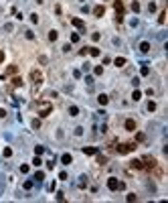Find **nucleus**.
<instances>
[{
    "label": "nucleus",
    "instance_id": "f257e3e1",
    "mask_svg": "<svg viewBox=\"0 0 168 203\" xmlns=\"http://www.w3.org/2000/svg\"><path fill=\"white\" fill-rule=\"evenodd\" d=\"M51 112H53V106H51L49 102H45V104L39 106V116H41V118H47Z\"/></svg>",
    "mask_w": 168,
    "mask_h": 203
},
{
    "label": "nucleus",
    "instance_id": "f03ea898",
    "mask_svg": "<svg viewBox=\"0 0 168 203\" xmlns=\"http://www.w3.org/2000/svg\"><path fill=\"white\" fill-rule=\"evenodd\" d=\"M107 189H110V191H117V189H119V181H117L115 177H110V179H107Z\"/></svg>",
    "mask_w": 168,
    "mask_h": 203
},
{
    "label": "nucleus",
    "instance_id": "7ed1b4c3",
    "mask_svg": "<svg viewBox=\"0 0 168 203\" xmlns=\"http://www.w3.org/2000/svg\"><path fill=\"white\" fill-rule=\"evenodd\" d=\"M30 79H32V83H37V86H41V83H43V75H41L39 71H34V69L30 71Z\"/></svg>",
    "mask_w": 168,
    "mask_h": 203
},
{
    "label": "nucleus",
    "instance_id": "20e7f679",
    "mask_svg": "<svg viewBox=\"0 0 168 203\" xmlns=\"http://www.w3.org/2000/svg\"><path fill=\"white\" fill-rule=\"evenodd\" d=\"M136 148V144H122V146H117V152L119 154H126V152H132Z\"/></svg>",
    "mask_w": 168,
    "mask_h": 203
},
{
    "label": "nucleus",
    "instance_id": "39448f33",
    "mask_svg": "<svg viewBox=\"0 0 168 203\" xmlns=\"http://www.w3.org/2000/svg\"><path fill=\"white\" fill-rule=\"evenodd\" d=\"M71 25H73V27H77V29H81V30L85 29V23L81 20V18H71Z\"/></svg>",
    "mask_w": 168,
    "mask_h": 203
},
{
    "label": "nucleus",
    "instance_id": "423d86ee",
    "mask_svg": "<svg viewBox=\"0 0 168 203\" xmlns=\"http://www.w3.org/2000/svg\"><path fill=\"white\" fill-rule=\"evenodd\" d=\"M113 6H115V10H117V14L122 16V14H124V4H122V0H115Z\"/></svg>",
    "mask_w": 168,
    "mask_h": 203
},
{
    "label": "nucleus",
    "instance_id": "0eeeda50",
    "mask_svg": "<svg viewBox=\"0 0 168 203\" xmlns=\"http://www.w3.org/2000/svg\"><path fill=\"white\" fill-rule=\"evenodd\" d=\"M61 163H63V165H71V163H73V156H71V154H67V152H65V154H63V156H61Z\"/></svg>",
    "mask_w": 168,
    "mask_h": 203
},
{
    "label": "nucleus",
    "instance_id": "6e6552de",
    "mask_svg": "<svg viewBox=\"0 0 168 203\" xmlns=\"http://www.w3.org/2000/svg\"><path fill=\"white\" fill-rule=\"evenodd\" d=\"M97 102H99V104H101V106H105V104H107V102H110V98H107V95H105V93H99V95H97Z\"/></svg>",
    "mask_w": 168,
    "mask_h": 203
},
{
    "label": "nucleus",
    "instance_id": "1a4fd4ad",
    "mask_svg": "<svg viewBox=\"0 0 168 203\" xmlns=\"http://www.w3.org/2000/svg\"><path fill=\"white\" fill-rule=\"evenodd\" d=\"M126 130L134 132V130H136V122H134V120H126Z\"/></svg>",
    "mask_w": 168,
    "mask_h": 203
},
{
    "label": "nucleus",
    "instance_id": "9d476101",
    "mask_svg": "<svg viewBox=\"0 0 168 203\" xmlns=\"http://www.w3.org/2000/svg\"><path fill=\"white\" fill-rule=\"evenodd\" d=\"M103 12H105L103 6H95V8H93V14H95V16H103Z\"/></svg>",
    "mask_w": 168,
    "mask_h": 203
},
{
    "label": "nucleus",
    "instance_id": "9b49d317",
    "mask_svg": "<svg viewBox=\"0 0 168 203\" xmlns=\"http://www.w3.org/2000/svg\"><path fill=\"white\" fill-rule=\"evenodd\" d=\"M140 51H142V53H148V51H150V43H148V41L140 43Z\"/></svg>",
    "mask_w": 168,
    "mask_h": 203
},
{
    "label": "nucleus",
    "instance_id": "f8f14e48",
    "mask_svg": "<svg viewBox=\"0 0 168 203\" xmlns=\"http://www.w3.org/2000/svg\"><path fill=\"white\" fill-rule=\"evenodd\" d=\"M113 63H115V67H124L126 65V57H115Z\"/></svg>",
    "mask_w": 168,
    "mask_h": 203
},
{
    "label": "nucleus",
    "instance_id": "ddd939ff",
    "mask_svg": "<svg viewBox=\"0 0 168 203\" xmlns=\"http://www.w3.org/2000/svg\"><path fill=\"white\" fill-rule=\"evenodd\" d=\"M83 152H85V154H89V156H93V154H97L99 150H97V148H87V146H85V148H83Z\"/></svg>",
    "mask_w": 168,
    "mask_h": 203
},
{
    "label": "nucleus",
    "instance_id": "4468645a",
    "mask_svg": "<svg viewBox=\"0 0 168 203\" xmlns=\"http://www.w3.org/2000/svg\"><path fill=\"white\" fill-rule=\"evenodd\" d=\"M32 179H34V181H37V183H41V181H43V179H45V173H41V171H37V173H34V177H32Z\"/></svg>",
    "mask_w": 168,
    "mask_h": 203
},
{
    "label": "nucleus",
    "instance_id": "2eb2a0df",
    "mask_svg": "<svg viewBox=\"0 0 168 203\" xmlns=\"http://www.w3.org/2000/svg\"><path fill=\"white\" fill-rule=\"evenodd\" d=\"M69 114L71 116H79V108L77 106H69Z\"/></svg>",
    "mask_w": 168,
    "mask_h": 203
},
{
    "label": "nucleus",
    "instance_id": "dca6fc26",
    "mask_svg": "<svg viewBox=\"0 0 168 203\" xmlns=\"http://www.w3.org/2000/svg\"><path fill=\"white\" fill-rule=\"evenodd\" d=\"M89 53H91V57H99V49L97 47H89Z\"/></svg>",
    "mask_w": 168,
    "mask_h": 203
},
{
    "label": "nucleus",
    "instance_id": "f3484780",
    "mask_svg": "<svg viewBox=\"0 0 168 203\" xmlns=\"http://www.w3.org/2000/svg\"><path fill=\"white\" fill-rule=\"evenodd\" d=\"M57 37H59V33H57V30H51V33H49V41H51V43L57 41Z\"/></svg>",
    "mask_w": 168,
    "mask_h": 203
},
{
    "label": "nucleus",
    "instance_id": "a211bd4d",
    "mask_svg": "<svg viewBox=\"0 0 168 203\" xmlns=\"http://www.w3.org/2000/svg\"><path fill=\"white\" fill-rule=\"evenodd\" d=\"M132 10H134V12H140V2H138V0L132 2Z\"/></svg>",
    "mask_w": 168,
    "mask_h": 203
},
{
    "label": "nucleus",
    "instance_id": "6ab92c4d",
    "mask_svg": "<svg viewBox=\"0 0 168 203\" xmlns=\"http://www.w3.org/2000/svg\"><path fill=\"white\" fill-rule=\"evenodd\" d=\"M146 108H148V112H154V110H156V102H152V100H150Z\"/></svg>",
    "mask_w": 168,
    "mask_h": 203
},
{
    "label": "nucleus",
    "instance_id": "aec40b11",
    "mask_svg": "<svg viewBox=\"0 0 168 203\" xmlns=\"http://www.w3.org/2000/svg\"><path fill=\"white\" fill-rule=\"evenodd\" d=\"M140 98H142V93L138 91V89H134V93H132V100H134V102H138Z\"/></svg>",
    "mask_w": 168,
    "mask_h": 203
},
{
    "label": "nucleus",
    "instance_id": "412c9836",
    "mask_svg": "<svg viewBox=\"0 0 168 203\" xmlns=\"http://www.w3.org/2000/svg\"><path fill=\"white\" fill-rule=\"evenodd\" d=\"M12 86H14V87H20V86H22V79H20V77H14V79H12Z\"/></svg>",
    "mask_w": 168,
    "mask_h": 203
},
{
    "label": "nucleus",
    "instance_id": "4be33fe9",
    "mask_svg": "<svg viewBox=\"0 0 168 203\" xmlns=\"http://www.w3.org/2000/svg\"><path fill=\"white\" fill-rule=\"evenodd\" d=\"M132 167H134V169H142L144 165H142V161H138V158H136V161H132Z\"/></svg>",
    "mask_w": 168,
    "mask_h": 203
},
{
    "label": "nucleus",
    "instance_id": "5701e85b",
    "mask_svg": "<svg viewBox=\"0 0 168 203\" xmlns=\"http://www.w3.org/2000/svg\"><path fill=\"white\" fill-rule=\"evenodd\" d=\"M45 152V146H34V154H43Z\"/></svg>",
    "mask_w": 168,
    "mask_h": 203
},
{
    "label": "nucleus",
    "instance_id": "b1692460",
    "mask_svg": "<svg viewBox=\"0 0 168 203\" xmlns=\"http://www.w3.org/2000/svg\"><path fill=\"white\" fill-rule=\"evenodd\" d=\"M2 154H4V156H6V158H8V156H12V148H8V146H6V148H4V152H2Z\"/></svg>",
    "mask_w": 168,
    "mask_h": 203
},
{
    "label": "nucleus",
    "instance_id": "393cba45",
    "mask_svg": "<svg viewBox=\"0 0 168 203\" xmlns=\"http://www.w3.org/2000/svg\"><path fill=\"white\" fill-rule=\"evenodd\" d=\"M32 165H34V167H41V165H43V161H41V158H39V154H37V156H34V161H32Z\"/></svg>",
    "mask_w": 168,
    "mask_h": 203
},
{
    "label": "nucleus",
    "instance_id": "a878e982",
    "mask_svg": "<svg viewBox=\"0 0 168 203\" xmlns=\"http://www.w3.org/2000/svg\"><path fill=\"white\" fill-rule=\"evenodd\" d=\"M32 185H34V183L28 179V181H25V185H22V187H25V189H32Z\"/></svg>",
    "mask_w": 168,
    "mask_h": 203
},
{
    "label": "nucleus",
    "instance_id": "bb28decb",
    "mask_svg": "<svg viewBox=\"0 0 168 203\" xmlns=\"http://www.w3.org/2000/svg\"><path fill=\"white\" fill-rule=\"evenodd\" d=\"M28 169H30L28 165H20V173H22V175H27V173H28Z\"/></svg>",
    "mask_w": 168,
    "mask_h": 203
},
{
    "label": "nucleus",
    "instance_id": "cd10ccee",
    "mask_svg": "<svg viewBox=\"0 0 168 203\" xmlns=\"http://www.w3.org/2000/svg\"><path fill=\"white\" fill-rule=\"evenodd\" d=\"M85 179H87V177H81V181H79V187H81V189L87 187V181H85Z\"/></svg>",
    "mask_w": 168,
    "mask_h": 203
},
{
    "label": "nucleus",
    "instance_id": "c85d7f7f",
    "mask_svg": "<svg viewBox=\"0 0 168 203\" xmlns=\"http://www.w3.org/2000/svg\"><path fill=\"white\" fill-rule=\"evenodd\" d=\"M77 41H79V33H73L71 35V43H77Z\"/></svg>",
    "mask_w": 168,
    "mask_h": 203
},
{
    "label": "nucleus",
    "instance_id": "c756f323",
    "mask_svg": "<svg viewBox=\"0 0 168 203\" xmlns=\"http://www.w3.org/2000/svg\"><path fill=\"white\" fill-rule=\"evenodd\" d=\"M93 73H95V75H101V73H103V67H99V65H97V67L93 69Z\"/></svg>",
    "mask_w": 168,
    "mask_h": 203
},
{
    "label": "nucleus",
    "instance_id": "7c9ffc66",
    "mask_svg": "<svg viewBox=\"0 0 168 203\" xmlns=\"http://www.w3.org/2000/svg\"><path fill=\"white\" fill-rule=\"evenodd\" d=\"M150 73V67L148 65H142V75H148Z\"/></svg>",
    "mask_w": 168,
    "mask_h": 203
},
{
    "label": "nucleus",
    "instance_id": "2f4dec72",
    "mask_svg": "<svg viewBox=\"0 0 168 203\" xmlns=\"http://www.w3.org/2000/svg\"><path fill=\"white\" fill-rule=\"evenodd\" d=\"M81 134H83V128L77 126V128H75V136H81Z\"/></svg>",
    "mask_w": 168,
    "mask_h": 203
},
{
    "label": "nucleus",
    "instance_id": "473e14b6",
    "mask_svg": "<svg viewBox=\"0 0 168 203\" xmlns=\"http://www.w3.org/2000/svg\"><path fill=\"white\" fill-rule=\"evenodd\" d=\"M97 163H99V165H105L107 161H105V156H99V154H97Z\"/></svg>",
    "mask_w": 168,
    "mask_h": 203
},
{
    "label": "nucleus",
    "instance_id": "72a5a7b5",
    "mask_svg": "<svg viewBox=\"0 0 168 203\" xmlns=\"http://www.w3.org/2000/svg\"><path fill=\"white\" fill-rule=\"evenodd\" d=\"M85 81H87V86H89V87L93 86V77H91V75H87V77H85Z\"/></svg>",
    "mask_w": 168,
    "mask_h": 203
},
{
    "label": "nucleus",
    "instance_id": "f704fd0d",
    "mask_svg": "<svg viewBox=\"0 0 168 203\" xmlns=\"http://www.w3.org/2000/svg\"><path fill=\"white\" fill-rule=\"evenodd\" d=\"M148 10H150V12H154V10H156V4H154V2H150V4H148Z\"/></svg>",
    "mask_w": 168,
    "mask_h": 203
},
{
    "label": "nucleus",
    "instance_id": "c9c22d12",
    "mask_svg": "<svg viewBox=\"0 0 168 203\" xmlns=\"http://www.w3.org/2000/svg\"><path fill=\"white\" fill-rule=\"evenodd\" d=\"M30 23H34V25H37V23H39V16H37V14H30Z\"/></svg>",
    "mask_w": 168,
    "mask_h": 203
},
{
    "label": "nucleus",
    "instance_id": "e433bc0d",
    "mask_svg": "<svg viewBox=\"0 0 168 203\" xmlns=\"http://www.w3.org/2000/svg\"><path fill=\"white\" fill-rule=\"evenodd\" d=\"M91 39H93V41H99V39H101V35H99V33H93V35H91Z\"/></svg>",
    "mask_w": 168,
    "mask_h": 203
},
{
    "label": "nucleus",
    "instance_id": "4c0bfd02",
    "mask_svg": "<svg viewBox=\"0 0 168 203\" xmlns=\"http://www.w3.org/2000/svg\"><path fill=\"white\" fill-rule=\"evenodd\" d=\"M32 128H41V120H32Z\"/></svg>",
    "mask_w": 168,
    "mask_h": 203
},
{
    "label": "nucleus",
    "instance_id": "58836bf2",
    "mask_svg": "<svg viewBox=\"0 0 168 203\" xmlns=\"http://www.w3.org/2000/svg\"><path fill=\"white\" fill-rule=\"evenodd\" d=\"M25 33H27V39H34V33L32 30H25Z\"/></svg>",
    "mask_w": 168,
    "mask_h": 203
},
{
    "label": "nucleus",
    "instance_id": "ea45409f",
    "mask_svg": "<svg viewBox=\"0 0 168 203\" xmlns=\"http://www.w3.org/2000/svg\"><path fill=\"white\" fill-rule=\"evenodd\" d=\"M39 61H41V63H43V65H47V63H49V59L45 57V55H43V57H39Z\"/></svg>",
    "mask_w": 168,
    "mask_h": 203
},
{
    "label": "nucleus",
    "instance_id": "a19ab883",
    "mask_svg": "<svg viewBox=\"0 0 168 203\" xmlns=\"http://www.w3.org/2000/svg\"><path fill=\"white\" fill-rule=\"evenodd\" d=\"M126 199H128V201H136V195H134V193H130V195H128Z\"/></svg>",
    "mask_w": 168,
    "mask_h": 203
},
{
    "label": "nucleus",
    "instance_id": "79ce46f5",
    "mask_svg": "<svg viewBox=\"0 0 168 203\" xmlns=\"http://www.w3.org/2000/svg\"><path fill=\"white\" fill-rule=\"evenodd\" d=\"M144 138H146V136H144V134H142V132H140V134H136V140H140V142H142V140H144Z\"/></svg>",
    "mask_w": 168,
    "mask_h": 203
},
{
    "label": "nucleus",
    "instance_id": "37998d69",
    "mask_svg": "<svg viewBox=\"0 0 168 203\" xmlns=\"http://www.w3.org/2000/svg\"><path fill=\"white\" fill-rule=\"evenodd\" d=\"M6 116V110H2V108H0V118H4Z\"/></svg>",
    "mask_w": 168,
    "mask_h": 203
},
{
    "label": "nucleus",
    "instance_id": "c03bdc74",
    "mask_svg": "<svg viewBox=\"0 0 168 203\" xmlns=\"http://www.w3.org/2000/svg\"><path fill=\"white\" fill-rule=\"evenodd\" d=\"M2 61H4V53H0V63H2Z\"/></svg>",
    "mask_w": 168,
    "mask_h": 203
}]
</instances>
